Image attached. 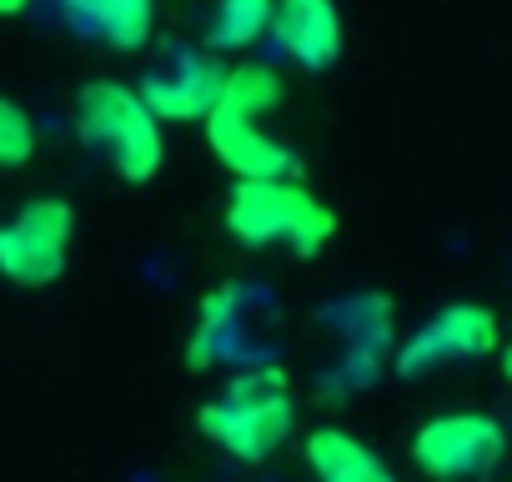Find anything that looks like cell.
Wrapping results in <instances>:
<instances>
[{
	"label": "cell",
	"mask_w": 512,
	"mask_h": 482,
	"mask_svg": "<svg viewBox=\"0 0 512 482\" xmlns=\"http://www.w3.org/2000/svg\"><path fill=\"white\" fill-rule=\"evenodd\" d=\"M302 452H307L312 482H397V472L387 467V457L372 452L347 427H317Z\"/></svg>",
	"instance_id": "10"
},
{
	"label": "cell",
	"mask_w": 512,
	"mask_h": 482,
	"mask_svg": "<svg viewBox=\"0 0 512 482\" xmlns=\"http://www.w3.org/2000/svg\"><path fill=\"white\" fill-rule=\"evenodd\" d=\"M41 146V131L31 121V111L11 96H0V171H21Z\"/></svg>",
	"instance_id": "14"
},
{
	"label": "cell",
	"mask_w": 512,
	"mask_h": 482,
	"mask_svg": "<svg viewBox=\"0 0 512 482\" xmlns=\"http://www.w3.org/2000/svg\"><path fill=\"white\" fill-rule=\"evenodd\" d=\"M502 347V327L487 307L477 302H452L442 307L437 317H427L397 352V372L402 377H422L442 362H457V357H492Z\"/></svg>",
	"instance_id": "7"
},
{
	"label": "cell",
	"mask_w": 512,
	"mask_h": 482,
	"mask_svg": "<svg viewBox=\"0 0 512 482\" xmlns=\"http://www.w3.org/2000/svg\"><path fill=\"white\" fill-rule=\"evenodd\" d=\"M196 427L231 462H267L297 427V402H292L287 372L277 362L236 372L226 382V392L196 412Z\"/></svg>",
	"instance_id": "2"
},
{
	"label": "cell",
	"mask_w": 512,
	"mask_h": 482,
	"mask_svg": "<svg viewBox=\"0 0 512 482\" xmlns=\"http://www.w3.org/2000/svg\"><path fill=\"white\" fill-rule=\"evenodd\" d=\"M71 121L81 141L101 151V161L131 186H146L166 161V131L126 81H86L71 101Z\"/></svg>",
	"instance_id": "4"
},
{
	"label": "cell",
	"mask_w": 512,
	"mask_h": 482,
	"mask_svg": "<svg viewBox=\"0 0 512 482\" xmlns=\"http://www.w3.org/2000/svg\"><path fill=\"white\" fill-rule=\"evenodd\" d=\"M277 0H216L206 21V46L211 51H246L256 41H267Z\"/></svg>",
	"instance_id": "12"
},
{
	"label": "cell",
	"mask_w": 512,
	"mask_h": 482,
	"mask_svg": "<svg viewBox=\"0 0 512 482\" xmlns=\"http://www.w3.org/2000/svg\"><path fill=\"white\" fill-rule=\"evenodd\" d=\"M236 307H241V292H236V287H216V292L201 302V312H196V332H191V347H186L191 367H211L216 357L231 352V322H236Z\"/></svg>",
	"instance_id": "13"
},
{
	"label": "cell",
	"mask_w": 512,
	"mask_h": 482,
	"mask_svg": "<svg viewBox=\"0 0 512 482\" xmlns=\"http://www.w3.org/2000/svg\"><path fill=\"white\" fill-rule=\"evenodd\" d=\"M226 231L241 247H287L292 257H317L337 236V211L307 191L297 176H262L236 181L226 196Z\"/></svg>",
	"instance_id": "3"
},
{
	"label": "cell",
	"mask_w": 512,
	"mask_h": 482,
	"mask_svg": "<svg viewBox=\"0 0 512 482\" xmlns=\"http://www.w3.org/2000/svg\"><path fill=\"white\" fill-rule=\"evenodd\" d=\"M267 41L297 71H327L342 56V11L337 0H277Z\"/></svg>",
	"instance_id": "9"
},
{
	"label": "cell",
	"mask_w": 512,
	"mask_h": 482,
	"mask_svg": "<svg viewBox=\"0 0 512 482\" xmlns=\"http://www.w3.org/2000/svg\"><path fill=\"white\" fill-rule=\"evenodd\" d=\"M61 11L111 51H141L156 36V0H66Z\"/></svg>",
	"instance_id": "11"
},
{
	"label": "cell",
	"mask_w": 512,
	"mask_h": 482,
	"mask_svg": "<svg viewBox=\"0 0 512 482\" xmlns=\"http://www.w3.org/2000/svg\"><path fill=\"white\" fill-rule=\"evenodd\" d=\"M502 377H507V382H512V342H507V347H502Z\"/></svg>",
	"instance_id": "16"
},
{
	"label": "cell",
	"mask_w": 512,
	"mask_h": 482,
	"mask_svg": "<svg viewBox=\"0 0 512 482\" xmlns=\"http://www.w3.org/2000/svg\"><path fill=\"white\" fill-rule=\"evenodd\" d=\"M76 211L61 196L26 201L11 221H0V277L11 287H51L71 262Z\"/></svg>",
	"instance_id": "5"
},
{
	"label": "cell",
	"mask_w": 512,
	"mask_h": 482,
	"mask_svg": "<svg viewBox=\"0 0 512 482\" xmlns=\"http://www.w3.org/2000/svg\"><path fill=\"white\" fill-rule=\"evenodd\" d=\"M31 6V0H0V16H21Z\"/></svg>",
	"instance_id": "15"
},
{
	"label": "cell",
	"mask_w": 512,
	"mask_h": 482,
	"mask_svg": "<svg viewBox=\"0 0 512 482\" xmlns=\"http://www.w3.org/2000/svg\"><path fill=\"white\" fill-rule=\"evenodd\" d=\"M507 452L502 422L492 412H437L412 432V462L432 482L487 477Z\"/></svg>",
	"instance_id": "6"
},
{
	"label": "cell",
	"mask_w": 512,
	"mask_h": 482,
	"mask_svg": "<svg viewBox=\"0 0 512 482\" xmlns=\"http://www.w3.org/2000/svg\"><path fill=\"white\" fill-rule=\"evenodd\" d=\"M221 86H226V66L216 56H176L171 66L151 71L136 91L161 126H186V121H206Z\"/></svg>",
	"instance_id": "8"
},
{
	"label": "cell",
	"mask_w": 512,
	"mask_h": 482,
	"mask_svg": "<svg viewBox=\"0 0 512 482\" xmlns=\"http://www.w3.org/2000/svg\"><path fill=\"white\" fill-rule=\"evenodd\" d=\"M282 106V76L272 66H226V86L206 111V146L236 181L297 176V151L277 141L262 121Z\"/></svg>",
	"instance_id": "1"
}]
</instances>
